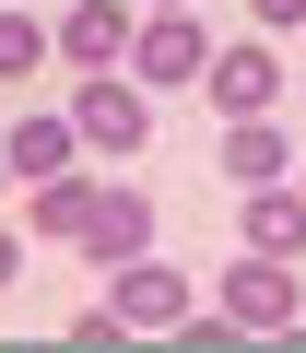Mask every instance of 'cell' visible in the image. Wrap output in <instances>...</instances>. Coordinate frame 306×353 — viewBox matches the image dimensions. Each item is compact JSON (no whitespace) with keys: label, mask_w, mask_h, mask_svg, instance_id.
<instances>
[{"label":"cell","mask_w":306,"mask_h":353,"mask_svg":"<svg viewBox=\"0 0 306 353\" xmlns=\"http://www.w3.org/2000/svg\"><path fill=\"white\" fill-rule=\"evenodd\" d=\"M71 130H83L94 153H141V141H153V106H141V83H118V71H83V94H71Z\"/></svg>","instance_id":"obj_1"},{"label":"cell","mask_w":306,"mask_h":353,"mask_svg":"<svg viewBox=\"0 0 306 353\" xmlns=\"http://www.w3.org/2000/svg\"><path fill=\"white\" fill-rule=\"evenodd\" d=\"M224 318H236V330H294V318H306V283H294L271 248H247V259L224 271Z\"/></svg>","instance_id":"obj_2"},{"label":"cell","mask_w":306,"mask_h":353,"mask_svg":"<svg viewBox=\"0 0 306 353\" xmlns=\"http://www.w3.org/2000/svg\"><path fill=\"white\" fill-rule=\"evenodd\" d=\"M71 248H83V259H106V271H118V259H141V248H153V201H141V189H94V212H83V236H71Z\"/></svg>","instance_id":"obj_3"},{"label":"cell","mask_w":306,"mask_h":353,"mask_svg":"<svg viewBox=\"0 0 306 353\" xmlns=\"http://www.w3.org/2000/svg\"><path fill=\"white\" fill-rule=\"evenodd\" d=\"M130 59H141V83H201V71H212V48H201V24H189V12L130 24Z\"/></svg>","instance_id":"obj_4"},{"label":"cell","mask_w":306,"mask_h":353,"mask_svg":"<svg viewBox=\"0 0 306 353\" xmlns=\"http://www.w3.org/2000/svg\"><path fill=\"white\" fill-rule=\"evenodd\" d=\"M201 83H212V106H224V118H271L283 59H271V48H212V71H201Z\"/></svg>","instance_id":"obj_5"},{"label":"cell","mask_w":306,"mask_h":353,"mask_svg":"<svg viewBox=\"0 0 306 353\" xmlns=\"http://www.w3.org/2000/svg\"><path fill=\"white\" fill-rule=\"evenodd\" d=\"M118 318H130V330H177V318H189V283L141 248V259H118Z\"/></svg>","instance_id":"obj_6"},{"label":"cell","mask_w":306,"mask_h":353,"mask_svg":"<svg viewBox=\"0 0 306 353\" xmlns=\"http://www.w3.org/2000/svg\"><path fill=\"white\" fill-rule=\"evenodd\" d=\"M71 118H24L12 141H0V165H12V189H48V176H71Z\"/></svg>","instance_id":"obj_7"},{"label":"cell","mask_w":306,"mask_h":353,"mask_svg":"<svg viewBox=\"0 0 306 353\" xmlns=\"http://www.w3.org/2000/svg\"><path fill=\"white\" fill-rule=\"evenodd\" d=\"M224 176L236 189H271V176H294V141L271 118H224Z\"/></svg>","instance_id":"obj_8"},{"label":"cell","mask_w":306,"mask_h":353,"mask_svg":"<svg viewBox=\"0 0 306 353\" xmlns=\"http://www.w3.org/2000/svg\"><path fill=\"white\" fill-rule=\"evenodd\" d=\"M59 48H71L83 71H106V59L130 48V12H118V0H71V12H59Z\"/></svg>","instance_id":"obj_9"},{"label":"cell","mask_w":306,"mask_h":353,"mask_svg":"<svg viewBox=\"0 0 306 353\" xmlns=\"http://www.w3.org/2000/svg\"><path fill=\"white\" fill-rule=\"evenodd\" d=\"M247 248L294 259V248H306V189H283V176H271V189H247Z\"/></svg>","instance_id":"obj_10"},{"label":"cell","mask_w":306,"mask_h":353,"mask_svg":"<svg viewBox=\"0 0 306 353\" xmlns=\"http://www.w3.org/2000/svg\"><path fill=\"white\" fill-rule=\"evenodd\" d=\"M83 212H94V189H71V176H48V189L24 201V224H36L48 248H71V236H83Z\"/></svg>","instance_id":"obj_11"},{"label":"cell","mask_w":306,"mask_h":353,"mask_svg":"<svg viewBox=\"0 0 306 353\" xmlns=\"http://www.w3.org/2000/svg\"><path fill=\"white\" fill-rule=\"evenodd\" d=\"M24 71H48V36L24 12H0V83H24Z\"/></svg>","instance_id":"obj_12"},{"label":"cell","mask_w":306,"mask_h":353,"mask_svg":"<svg viewBox=\"0 0 306 353\" xmlns=\"http://www.w3.org/2000/svg\"><path fill=\"white\" fill-rule=\"evenodd\" d=\"M247 12H259V24H306V0H247Z\"/></svg>","instance_id":"obj_13"},{"label":"cell","mask_w":306,"mask_h":353,"mask_svg":"<svg viewBox=\"0 0 306 353\" xmlns=\"http://www.w3.org/2000/svg\"><path fill=\"white\" fill-rule=\"evenodd\" d=\"M12 259H24V248H12V236H0V283H12Z\"/></svg>","instance_id":"obj_14"},{"label":"cell","mask_w":306,"mask_h":353,"mask_svg":"<svg viewBox=\"0 0 306 353\" xmlns=\"http://www.w3.org/2000/svg\"><path fill=\"white\" fill-rule=\"evenodd\" d=\"M153 12H189V0H153Z\"/></svg>","instance_id":"obj_15"},{"label":"cell","mask_w":306,"mask_h":353,"mask_svg":"<svg viewBox=\"0 0 306 353\" xmlns=\"http://www.w3.org/2000/svg\"><path fill=\"white\" fill-rule=\"evenodd\" d=\"M0 201H12V165H0Z\"/></svg>","instance_id":"obj_16"}]
</instances>
